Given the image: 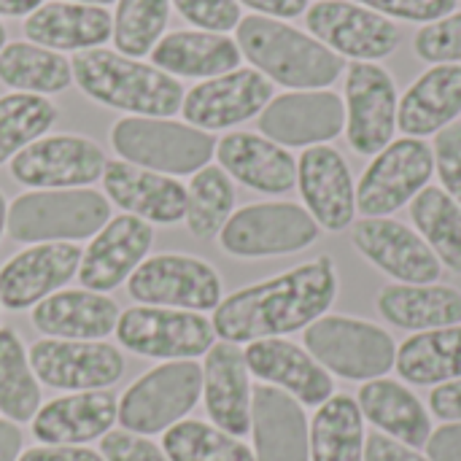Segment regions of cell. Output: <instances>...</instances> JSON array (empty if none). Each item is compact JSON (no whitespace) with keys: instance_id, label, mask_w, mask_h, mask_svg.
Returning a JSON list of instances; mask_svg holds the SVG:
<instances>
[{"instance_id":"9","label":"cell","mask_w":461,"mask_h":461,"mask_svg":"<svg viewBox=\"0 0 461 461\" xmlns=\"http://www.w3.org/2000/svg\"><path fill=\"white\" fill-rule=\"evenodd\" d=\"M435 176L432 146L421 138L392 140L373 157L357 184V211L365 219L392 216L429 186Z\"/></svg>"},{"instance_id":"44","label":"cell","mask_w":461,"mask_h":461,"mask_svg":"<svg viewBox=\"0 0 461 461\" xmlns=\"http://www.w3.org/2000/svg\"><path fill=\"white\" fill-rule=\"evenodd\" d=\"M176 11L205 32H230L240 24V3L238 0H173Z\"/></svg>"},{"instance_id":"21","label":"cell","mask_w":461,"mask_h":461,"mask_svg":"<svg viewBox=\"0 0 461 461\" xmlns=\"http://www.w3.org/2000/svg\"><path fill=\"white\" fill-rule=\"evenodd\" d=\"M81 254L76 243H35L14 254L0 267V305L24 311L57 294L78 273Z\"/></svg>"},{"instance_id":"28","label":"cell","mask_w":461,"mask_h":461,"mask_svg":"<svg viewBox=\"0 0 461 461\" xmlns=\"http://www.w3.org/2000/svg\"><path fill=\"white\" fill-rule=\"evenodd\" d=\"M24 35L35 46L78 54L100 49L113 35V16L103 5L51 0L24 19Z\"/></svg>"},{"instance_id":"22","label":"cell","mask_w":461,"mask_h":461,"mask_svg":"<svg viewBox=\"0 0 461 461\" xmlns=\"http://www.w3.org/2000/svg\"><path fill=\"white\" fill-rule=\"evenodd\" d=\"M249 373H254L267 386H276L292 394L300 405L319 408L335 394L332 375L305 351L284 338L254 340L243 351Z\"/></svg>"},{"instance_id":"27","label":"cell","mask_w":461,"mask_h":461,"mask_svg":"<svg viewBox=\"0 0 461 461\" xmlns=\"http://www.w3.org/2000/svg\"><path fill=\"white\" fill-rule=\"evenodd\" d=\"M119 421V400L111 392H76L46 402L32 419V435L43 446H81L105 438Z\"/></svg>"},{"instance_id":"18","label":"cell","mask_w":461,"mask_h":461,"mask_svg":"<svg viewBox=\"0 0 461 461\" xmlns=\"http://www.w3.org/2000/svg\"><path fill=\"white\" fill-rule=\"evenodd\" d=\"M273 100V81L254 68H238L205 78L184 95L181 113L197 130H230L265 111Z\"/></svg>"},{"instance_id":"30","label":"cell","mask_w":461,"mask_h":461,"mask_svg":"<svg viewBox=\"0 0 461 461\" xmlns=\"http://www.w3.org/2000/svg\"><path fill=\"white\" fill-rule=\"evenodd\" d=\"M119 305L89 289H65L32 308V327L54 340H103L116 330Z\"/></svg>"},{"instance_id":"17","label":"cell","mask_w":461,"mask_h":461,"mask_svg":"<svg viewBox=\"0 0 461 461\" xmlns=\"http://www.w3.org/2000/svg\"><path fill=\"white\" fill-rule=\"evenodd\" d=\"M351 243L373 267L397 284H435L443 276V265L424 238L392 216L354 221Z\"/></svg>"},{"instance_id":"54","label":"cell","mask_w":461,"mask_h":461,"mask_svg":"<svg viewBox=\"0 0 461 461\" xmlns=\"http://www.w3.org/2000/svg\"><path fill=\"white\" fill-rule=\"evenodd\" d=\"M43 0H0V16H30Z\"/></svg>"},{"instance_id":"53","label":"cell","mask_w":461,"mask_h":461,"mask_svg":"<svg viewBox=\"0 0 461 461\" xmlns=\"http://www.w3.org/2000/svg\"><path fill=\"white\" fill-rule=\"evenodd\" d=\"M22 451V432L14 421H0V461H16Z\"/></svg>"},{"instance_id":"49","label":"cell","mask_w":461,"mask_h":461,"mask_svg":"<svg viewBox=\"0 0 461 461\" xmlns=\"http://www.w3.org/2000/svg\"><path fill=\"white\" fill-rule=\"evenodd\" d=\"M424 448L429 461H461V421L432 429Z\"/></svg>"},{"instance_id":"40","label":"cell","mask_w":461,"mask_h":461,"mask_svg":"<svg viewBox=\"0 0 461 461\" xmlns=\"http://www.w3.org/2000/svg\"><path fill=\"white\" fill-rule=\"evenodd\" d=\"M57 122V105L43 95L11 92L0 97V165L43 138Z\"/></svg>"},{"instance_id":"6","label":"cell","mask_w":461,"mask_h":461,"mask_svg":"<svg viewBox=\"0 0 461 461\" xmlns=\"http://www.w3.org/2000/svg\"><path fill=\"white\" fill-rule=\"evenodd\" d=\"M111 146L124 162L162 176H194L216 154L211 132L151 116L119 119L111 130Z\"/></svg>"},{"instance_id":"3","label":"cell","mask_w":461,"mask_h":461,"mask_svg":"<svg viewBox=\"0 0 461 461\" xmlns=\"http://www.w3.org/2000/svg\"><path fill=\"white\" fill-rule=\"evenodd\" d=\"M70 68L73 81L86 97L130 116L167 119L181 111L186 95L170 73L108 49L78 51Z\"/></svg>"},{"instance_id":"20","label":"cell","mask_w":461,"mask_h":461,"mask_svg":"<svg viewBox=\"0 0 461 461\" xmlns=\"http://www.w3.org/2000/svg\"><path fill=\"white\" fill-rule=\"evenodd\" d=\"M154 243V227L132 213L113 216L92 238L81 254L78 281L89 292H111L122 286L138 265L149 257Z\"/></svg>"},{"instance_id":"48","label":"cell","mask_w":461,"mask_h":461,"mask_svg":"<svg viewBox=\"0 0 461 461\" xmlns=\"http://www.w3.org/2000/svg\"><path fill=\"white\" fill-rule=\"evenodd\" d=\"M362 461H429L424 454H419L416 448L400 443V440H392L389 435L384 432H370L365 438V459Z\"/></svg>"},{"instance_id":"41","label":"cell","mask_w":461,"mask_h":461,"mask_svg":"<svg viewBox=\"0 0 461 461\" xmlns=\"http://www.w3.org/2000/svg\"><path fill=\"white\" fill-rule=\"evenodd\" d=\"M162 451L170 461H257L240 438L205 421L173 424L162 438Z\"/></svg>"},{"instance_id":"23","label":"cell","mask_w":461,"mask_h":461,"mask_svg":"<svg viewBox=\"0 0 461 461\" xmlns=\"http://www.w3.org/2000/svg\"><path fill=\"white\" fill-rule=\"evenodd\" d=\"M103 186L111 203L149 224H176L186 216V186L124 159L105 162Z\"/></svg>"},{"instance_id":"2","label":"cell","mask_w":461,"mask_h":461,"mask_svg":"<svg viewBox=\"0 0 461 461\" xmlns=\"http://www.w3.org/2000/svg\"><path fill=\"white\" fill-rule=\"evenodd\" d=\"M238 46L240 54L267 81L292 89H327L346 73V59L281 19L249 14L240 19Z\"/></svg>"},{"instance_id":"4","label":"cell","mask_w":461,"mask_h":461,"mask_svg":"<svg viewBox=\"0 0 461 461\" xmlns=\"http://www.w3.org/2000/svg\"><path fill=\"white\" fill-rule=\"evenodd\" d=\"M111 219L95 189H35L8 205L5 230L16 243H73L97 235Z\"/></svg>"},{"instance_id":"45","label":"cell","mask_w":461,"mask_h":461,"mask_svg":"<svg viewBox=\"0 0 461 461\" xmlns=\"http://www.w3.org/2000/svg\"><path fill=\"white\" fill-rule=\"evenodd\" d=\"M432 157H435V173L440 178V189H446L461 205V122L448 124L435 135Z\"/></svg>"},{"instance_id":"50","label":"cell","mask_w":461,"mask_h":461,"mask_svg":"<svg viewBox=\"0 0 461 461\" xmlns=\"http://www.w3.org/2000/svg\"><path fill=\"white\" fill-rule=\"evenodd\" d=\"M429 411L440 421H446V424L461 421V378L448 381V384H440V386L432 389V394H429Z\"/></svg>"},{"instance_id":"14","label":"cell","mask_w":461,"mask_h":461,"mask_svg":"<svg viewBox=\"0 0 461 461\" xmlns=\"http://www.w3.org/2000/svg\"><path fill=\"white\" fill-rule=\"evenodd\" d=\"M259 119V135L284 149H311L346 132V103L332 89H292L276 95Z\"/></svg>"},{"instance_id":"35","label":"cell","mask_w":461,"mask_h":461,"mask_svg":"<svg viewBox=\"0 0 461 461\" xmlns=\"http://www.w3.org/2000/svg\"><path fill=\"white\" fill-rule=\"evenodd\" d=\"M365 416L351 394H332L311 424V461L365 459Z\"/></svg>"},{"instance_id":"34","label":"cell","mask_w":461,"mask_h":461,"mask_svg":"<svg viewBox=\"0 0 461 461\" xmlns=\"http://www.w3.org/2000/svg\"><path fill=\"white\" fill-rule=\"evenodd\" d=\"M394 370L411 386H440L461 378V324L413 332L397 346Z\"/></svg>"},{"instance_id":"25","label":"cell","mask_w":461,"mask_h":461,"mask_svg":"<svg viewBox=\"0 0 461 461\" xmlns=\"http://www.w3.org/2000/svg\"><path fill=\"white\" fill-rule=\"evenodd\" d=\"M219 167L262 194H286L297 186V159L259 132H227L216 143Z\"/></svg>"},{"instance_id":"37","label":"cell","mask_w":461,"mask_h":461,"mask_svg":"<svg viewBox=\"0 0 461 461\" xmlns=\"http://www.w3.org/2000/svg\"><path fill=\"white\" fill-rule=\"evenodd\" d=\"M413 230L435 251L443 270L461 273V205L440 186H427L411 200Z\"/></svg>"},{"instance_id":"32","label":"cell","mask_w":461,"mask_h":461,"mask_svg":"<svg viewBox=\"0 0 461 461\" xmlns=\"http://www.w3.org/2000/svg\"><path fill=\"white\" fill-rule=\"evenodd\" d=\"M375 308L397 330L427 332L461 324V289L451 284H386Z\"/></svg>"},{"instance_id":"24","label":"cell","mask_w":461,"mask_h":461,"mask_svg":"<svg viewBox=\"0 0 461 461\" xmlns=\"http://www.w3.org/2000/svg\"><path fill=\"white\" fill-rule=\"evenodd\" d=\"M251 435L257 461H311V424L303 405L276 389L257 386L251 394Z\"/></svg>"},{"instance_id":"33","label":"cell","mask_w":461,"mask_h":461,"mask_svg":"<svg viewBox=\"0 0 461 461\" xmlns=\"http://www.w3.org/2000/svg\"><path fill=\"white\" fill-rule=\"evenodd\" d=\"M357 405L378 432L411 448H424L432 435V419L424 402L400 381L375 378L359 389Z\"/></svg>"},{"instance_id":"26","label":"cell","mask_w":461,"mask_h":461,"mask_svg":"<svg viewBox=\"0 0 461 461\" xmlns=\"http://www.w3.org/2000/svg\"><path fill=\"white\" fill-rule=\"evenodd\" d=\"M251 381L243 351L235 343H213L203 365V397L211 421L232 438L251 432Z\"/></svg>"},{"instance_id":"5","label":"cell","mask_w":461,"mask_h":461,"mask_svg":"<svg viewBox=\"0 0 461 461\" xmlns=\"http://www.w3.org/2000/svg\"><path fill=\"white\" fill-rule=\"evenodd\" d=\"M305 351L330 373L346 381L386 378L397 362V343L389 330L343 313L316 319L303 335Z\"/></svg>"},{"instance_id":"57","label":"cell","mask_w":461,"mask_h":461,"mask_svg":"<svg viewBox=\"0 0 461 461\" xmlns=\"http://www.w3.org/2000/svg\"><path fill=\"white\" fill-rule=\"evenodd\" d=\"M3 46H5V27L0 24V51H3Z\"/></svg>"},{"instance_id":"36","label":"cell","mask_w":461,"mask_h":461,"mask_svg":"<svg viewBox=\"0 0 461 461\" xmlns=\"http://www.w3.org/2000/svg\"><path fill=\"white\" fill-rule=\"evenodd\" d=\"M0 81L24 95H57L73 84L70 59L30 41L5 43L0 51Z\"/></svg>"},{"instance_id":"51","label":"cell","mask_w":461,"mask_h":461,"mask_svg":"<svg viewBox=\"0 0 461 461\" xmlns=\"http://www.w3.org/2000/svg\"><path fill=\"white\" fill-rule=\"evenodd\" d=\"M16 461H105L100 454L81 448V446H43L30 448Z\"/></svg>"},{"instance_id":"39","label":"cell","mask_w":461,"mask_h":461,"mask_svg":"<svg viewBox=\"0 0 461 461\" xmlns=\"http://www.w3.org/2000/svg\"><path fill=\"white\" fill-rule=\"evenodd\" d=\"M41 411V386L14 330H0V413L8 421H32Z\"/></svg>"},{"instance_id":"46","label":"cell","mask_w":461,"mask_h":461,"mask_svg":"<svg viewBox=\"0 0 461 461\" xmlns=\"http://www.w3.org/2000/svg\"><path fill=\"white\" fill-rule=\"evenodd\" d=\"M365 8L378 11L386 19H402V22H419L429 24L448 14H454L459 0H357Z\"/></svg>"},{"instance_id":"15","label":"cell","mask_w":461,"mask_h":461,"mask_svg":"<svg viewBox=\"0 0 461 461\" xmlns=\"http://www.w3.org/2000/svg\"><path fill=\"white\" fill-rule=\"evenodd\" d=\"M105 162L84 135H43L11 159V176L30 189H84L103 178Z\"/></svg>"},{"instance_id":"42","label":"cell","mask_w":461,"mask_h":461,"mask_svg":"<svg viewBox=\"0 0 461 461\" xmlns=\"http://www.w3.org/2000/svg\"><path fill=\"white\" fill-rule=\"evenodd\" d=\"M170 16V0H116L113 46L119 54L140 59L159 43Z\"/></svg>"},{"instance_id":"52","label":"cell","mask_w":461,"mask_h":461,"mask_svg":"<svg viewBox=\"0 0 461 461\" xmlns=\"http://www.w3.org/2000/svg\"><path fill=\"white\" fill-rule=\"evenodd\" d=\"M243 5H249L254 14L259 16H270V19H297L311 8V0H238Z\"/></svg>"},{"instance_id":"11","label":"cell","mask_w":461,"mask_h":461,"mask_svg":"<svg viewBox=\"0 0 461 461\" xmlns=\"http://www.w3.org/2000/svg\"><path fill=\"white\" fill-rule=\"evenodd\" d=\"M116 338L124 348L151 359H197L211 351L213 324L194 311L135 305L116 321Z\"/></svg>"},{"instance_id":"38","label":"cell","mask_w":461,"mask_h":461,"mask_svg":"<svg viewBox=\"0 0 461 461\" xmlns=\"http://www.w3.org/2000/svg\"><path fill=\"white\" fill-rule=\"evenodd\" d=\"M232 213H235L232 178L216 165H205L203 170H197L186 186L184 221H186L189 232L200 240H211L224 230V224Z\"/></svg>"},{"instance_id":"8","label":"cell","mask_w":461,"mask_h":461,"mask_svg":"<svg viewBox=\"0 0 461 461\" xmlns=\"http://www.w3.org/2000/svg\"><path fill=\"white\" fill-rule=\"evenodd\" d=\"M203 394V367L194 359L165 362L140 375L119 400V424L135 435L167 432Z\"/></svg>"},{"instance_id":"12","label":"cell","mask_w":461,"mask_h":461,"mask_svg":"<svg viewBox=\"0 0 461 461\" xmlns=\"http://www.w3.org/2000/svg\"><path fill=\"white\" fill-rule=\"evenodd\" d=\"M346 140L362 157L384 151L397 132L400 95L392 73L378 62L346 65Z\"/></svg>"},{"instance_id":"7","label":"cell","mask_w":461,"mask_h":461,"mask_svg":"<svg viewBox=\"0 0 461 461\" xmlns=\"http://www.w3.org/2000/svg\"><path fill=\"white\" fill-rule=\"evenodd\" d=\"M321 238V227L297 203H251L238 208L224 230L219 243L230 257L238 259H262V257H286L311 249Z\"/></svg>"},{"instance_id":"10","label":"cell","mask_w":461,"mask_h":461,"mask_svg":"<svg viewBox=\"0 0 461 461\" xmlns=\"http://www.w3.org/2000/svg\"><path fill=\"white\" fill-rule=\"evenodd\" d=\"M127 292L140 305L176 311H216L221 276L208 262L189 254H157L143 259L127 278Z\"/></svg>"},{"instance_id":"43","label":"cell","mask_w":461,"mask_h":461,"mask_svg":"<svg viewBox=\"0 0 461 461\" xmlns=\"http://www.w3.org/2000/svg\"><path fill=\"white\" fill-rule=\"evenodd\" d=\"M413 51L432 65H461V11L421 24L413 38Z\"/></svg>"},{"instance_id":"1","label":"cell","mask_w":461,"mask_h":461,"mask_svg":"<svg viewBox=\"0 0 461 461\" xmlns=\"http://www.w3.org/2000/svg\"><path fill=\"white\" fill-rule=\"evenodd\" d=\"M335 259L321 254L281 276L243 286L213 311V332L227 343H254L308 330L338 300Z\"/></svg>"},{"instance_id":"13","label":"cell","mask_w":461,"mask_h":461,"mask_svg":"<svg viewBox=\"0 0 461 461\" xmlns=\"http://www.w3.org/2000/svg\"><path fill=\"white\" fill-rule=\"evenodd\" d=\"M316 41L354 62H381L400 46V27L357 0H319L305 11Z\"/></svg>"},{"instance_id":"29","label":"cell","mask_w":461,"mask_h":461,"mask_svg":"<svg viewBox=\"0 0 461 461\" xmlns=\"http://www.w3.org/2000/svg\"><path fill=\"white\" fill-rule=\"evenodd\" d=\"M461 65H432L400 97L397 130L405 138H429L459 122Z\"/></svg>"},{"instance_id":"19","label":"cell","mask_w":461,"mask_h":461,"mask_svg":"<svg viewBox=\"0 0 461 461\" xmlns=\"http://www.w3.org/2000/svg\"><path fill=\"white\" fill-rule=\"evenodd\" d=\"M297 189L305 211L327 232H343L357 221V184L346 157L324 143L297 159Z\"/></svg>"},{"instance_id":"55","label":"cell","mask_w":461,"mask_h":461,"mask_svg":"<svg viewBox=\"0 0 461 461\" xmlns=\"http://www.w3.org/2000/svg\"><path fill=\"white\" fill-rule=\"evenodd\" d=\"M5 216H8V205H5V200H3V194H0V235H3V230H5Z\"/></svg>"},{"instance_id":"16","label":"cell","mask_w":461,"mask_h":461,"mask_svg":"<svg viewBox=\"0 0 461 461\" xmlns=\"http://www.w3.org/2000/svg\"><path fill=\"white\" fill-rule=\"evenodd\" d=\"M27 359L38 381L65 392L108 389L124 375L122 351L100 340L43 338L30 346Z\"/></svg>"},{"instance_id":"47","label":"cell","mask_w":461,"mask_h":461,"mask_svg":"<svg viewBox=\"0 0 461 461\" xmlns=\"http://www.w3.org/2000/svg\"><path fill=\"white\" fill-rule=\"evenodd\" d=\"M100 456L105 461H170L159 446L135 432H108L100 438Z\"/></svg>"},{"instance_id":"31","label":"cell","mask_w":461,"mask_h":461,"mask_svg":"<svg viewBox=\"0 0 461 461\" xmlns=\"http://www.w3.org/2000/svg\"><path fill=\"white\" fill-rule=\"evenodd\" d=\"M240 46L224 32L176 30L151 49V65L173 78H216L240 68Z\"/></svg>"},{"instance_id":"56","label":"cell","mask_w":461,"mask_h":461,"mask_svg":"<svg viewBox=\"0 0 461 461\" xmlns=\"http://www.w3.org/2000/svg\"><path fill=\"white\" fill-rule=\"evenodd\" d=\"M68 3H84V5H108L113 0H68Z\"/></svg>"}]
</instances>
